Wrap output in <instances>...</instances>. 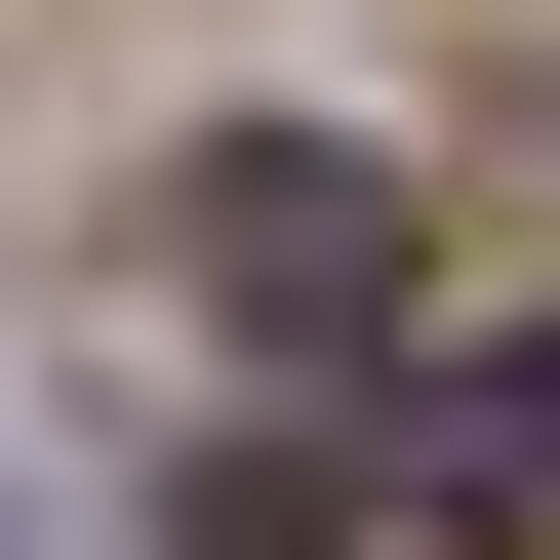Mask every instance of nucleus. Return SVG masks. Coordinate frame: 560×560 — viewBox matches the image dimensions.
<instances>
[{
  "instance_id": "1",
  "label": "nucleus",
  "mask_w": 560,
  "mask_h": 560,
  "mask_svg": "<svg viewBox=\"0 0 560 560\" xmlns=\"http://www.w3.org/2000/svg\"><path fill=\"white\" fill-rule=\"evenodd\" d=\"M161 280L320 361V320H400V161H320V120H241V161H161Z\"/></svg>"
},
{
  "instance_id": "2",
  "label": "nucleus",
  "mask_w": 560,
  "mask_h": 560,
  "mask_svg": "<svg viewBox=\"0 0 560 560\" xmlns=\"http://www.w3.org/2000/svg\"><path fill=\"white\" fill-rule=\"evenodd\" d=\"M400 521H441V560H560V320H521V361H441V400H400Z\"/></svg>"
}]
</instances>
